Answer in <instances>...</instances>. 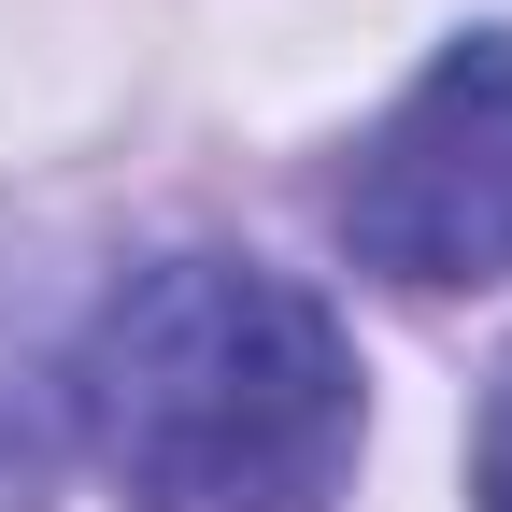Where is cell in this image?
Listing matches in <instances>:
<instances>
[{
  "mask_svg": "<svg viewBox=\"0 0 512 512\" xmlns=\"http://www.w3.org/2000/svg\"><path fill=\"white\" fill-rule=\"evenodd\" d=\"M342 242L384 285H498L512 271V29L427 57V86L356 143Z\"/></svg>",
  "mask_w": 512,
  "mask_h": 512,
  "instance_id": "7a4b0ae2",
  "label": "cell"
},
{
  "mask_svg": "<svg viewBox=\"0 0 512 512\" xmlns=\"http://www.w3.org/2000/svg\"><path fill=\"white\" fill-rule=\"evenodd\" d=\"M0 512H43V413L0 384Z\"/></svg>",
  "mask_w": 512,
  "mask_h": 512,
  "instance_id": "3957f363",
  "label": "cell"
},
{
  "mask_svg": "<svg viewBox=\"0 0 512 512\" xmlns=\"http://www.w3.org/2000/svg\"><path fill=\"white\" fill-rule=\"evenodd\" d=\"M72 427L128 512H328L370 384L342 313L256 256H157L72 342Z\"/></svg>",
  "mask_w": 512,
  "mask_h": 512,
  "instance_id": "6da1fadb",
  "label": "cell"
},
{
  "mask_svg": "<svg viewBox=\"0 0 512 512\" xmlns=\"http://www.w3.org/2000/svg\"><path fill=\"white\" fill-rule=\"evenodd\" d=\"M470 498H484V512H512V370L484 384V441H470Z\"/></svg>",
  "mask_w": 512,
  "mask_h": 512,
  "instance_id": "277c9868",
  "label": "cell"
}]
</instances>
